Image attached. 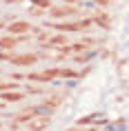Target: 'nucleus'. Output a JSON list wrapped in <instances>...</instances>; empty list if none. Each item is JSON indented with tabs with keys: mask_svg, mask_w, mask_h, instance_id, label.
Returning <instances> with one entry per match:
<instances>
[{
	"mask_svg": "<svg viewBox=\"0 0 129 131\" xmlns=\"http://www.w3.org/2000/svg\"><path fill=\"white\" fill-rule=\"evenodd\" d=\"M107 116L105 113H94V116H85L80 118V124H96V122H105Z\"/></svg>",
	"mask_w": 129,
	"mask_h": 131,
	"instance_id": "obj_1",
	"label": "nucleus"
},
{
	"mask_svg": "<svg viewBox=\"0 0 129 131\" xmlns=\"http://www.w3.org/2000/svg\"><path fill=\"white\" fill-rule=\"evenodd\" d=\"M47 124H49L47 118H40V120H31V122H29V127H31L34 131H40V129H45Z\"/></svg>",
	"mask_w": 129,
	"mask_h": 131,
	"instance_id": "obj_2",
	"label": "nucleus"
},
{
	"mask_svg": "<svg viewBox=\"0 0 129 131\" xmlns=\"http://www.w3.org/2000/svg\"><path fill=\"white\" fill-rule=\"evenodd\" d=\"M25 29H29V25H25V22H18V25H14V27H11V31H14V34H18V31H25Z\"/></svg>",
	"mask_w": 129,
	"mask_h": 131,
	"instance_id": "obj_3",
	"label": "nucleus"
},
{
	"mask_svg": "<svg viewBox=\"0 0 129 131\" xmlns=\"http://www.w3.org/2000/svg\"><path fill=\"white\" fill-rule=\"evenodd\" d=\"M16 42H18L16 38H7V40H2L0 45H2V47H11V45H16Z\"/></svg>",
	"mask_w": 129,
	"mask_h": 131,
	"instance_id": "obj_4",
	"label": "nucleus"
},
{
	"mask_svg": "<svg viewBox=\"0 0 129 131\" xmlns=\"http://www.w3.org/2000/svg\"><path fill=\"white\" fill-rule=\"evenodd\" d=\"M5 98H7V100H20V93H5Z\"/></svg>",
	"mask_w": 129,
	"mask_h": 131,
	"instance_id": "obj_5",
	"label": "nucleus"
}]
</instances>
